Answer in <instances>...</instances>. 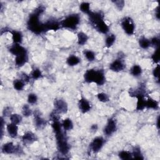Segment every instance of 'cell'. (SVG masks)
I'll return each instance as SVG.
<instances>
[{"instance_id": "1", "label": "cell", "mask_w": 160, "mask_h": 160, "mask_svg": "<svg viewBox=\"0 0 160 160\" xmlns=\"http://www.w3.org/2000/svg\"><path fill=\"white\" fill-rule=\"evenodd\" d=\"M44 11L45 7L43 6H39L30 15L27 21L28 29L36 35H39L46 31L44 23L39 20V16Z\"/></svg>"}, {"instance_id": "35", "label": "cell", "mask_w": 160, "mask_h": 160, "mask_svg": "<svg viewBox=\"0 0 160 160\" xmlns=\"http://www.w3.org/2000/svg\"><path fill=\"white\" fill-rule=\"evenodd\" d=\"M22 113L25 117H28L31 116L33 113L31 108H30L29 105L24 104L22 108Z\"/></svg>"}, {"instance_id": "23", "label": "cell", "mask_w": 160, "mask_h": 160, "mask_svg": "<svg viewBox=\"0 0 160 160\" xmlns=\"http://www.w3.org/2000/svg\"><path fill=\"white\" fill-rule=\"evenodd\" d=\"M88 40V35L83 33V32H79L78 34V43L79 45H85Z\"/></svg>"}, {"instance_id": "13", "label": "cell", "mask_w": 160, "mask_h": 160, "mask_svg": "<svg viewBox=\"0 0 160 160\" xmlns=\"http://www.w3.org/2000/svg\"><path fill=\"white\" fill-rule=\"evenodd\" d=\"M44 24H45V28L46 31H49V30L57 31L61 27L60 23H59L55 20H49L46 23H45Z\"/></svg>"}, {"instance_id": "30", "label": "cell", "mask_w": 160, "mask_h": 160, "mask_svg": "<svg viewBox=\"0 0 160 160\" xmlns=\"http://www.w3.org/2000/svg\"><path fill=\"white\" fill-rule=\"evenodd\" d=\"M13 86L17 91H21L24 87V82L22 79H16L13 82Z\"/></svg>"}, {"instance_id": "39", "label": "cell", "mask_w": 160, "mask_h": 160, "mask_svg": "<svg viewBox=\"0 0 160 160\" xmlns=\"http://www.w3.org/2000/svg\"><path fill=\"white\" fill-rule=\"evenodd\" d=\"M151 58L153 62L155 63H158L159 61V49L158 48L156 49L155 51L154 52V53L151 56Z\"/></svg>"}, {"instance_id": "19", "label": "cell", "mask_w": 160, "mask_h": 160, "mask_svg": "<svg viewBox=\"0 0 160 160\" xmlns=\"http://www.w3.org/2000/svg\"><path fill=\"white\" fill-rule=\"evenodd\" d=\"M12 35V39L15 44H21L23 41V35L21 31L13 30L9 31Z\"/></svg>"}, {"instance_id": "25", "label": "cell", "mask_w": 160, "mask_h": 160, "mask_svg": "<svg viewBox=\"0 0 160 160\" xmlns=\"http://www.w3.org/2000/svg\"><path fill=\"white\" fill-rule=\"evenodd\" d=\"M61 125L65 131H70L73 128V123L71 121V119L70 118H66L64 119Z\"/></svg>"}, {"instance_id": "7", "label": "cell", "mask_w": 160, "mask_h": 160, "mask_svg": "<svg viewBox=\"0 0 160 160\" xmlns=\"http://www.w3.org/2000/svg\"><path fill=\"white\" fill-rule=\"evenodd\" d=\"M117 124L116 120L114 118L108 119L107 124L104 128V133L106 136H111L116 131Z\"/></svg>"}, {"instance_id": "27", "label": "cell", "mask_w": 160, "mask_h": 160, "mask_svg": "<svg viewBox=\"0 0 160 160\" xmlns=\"http://www.w3.org/2000/svg\"><path fill=\"white\" fill-rule=\"evenodd\" d=\"M139 45L143 49H148L151 46L150 40L145 37H141L139 40Z\"/></svg>"}, {"instance_id": "29", "label": "cell", "mask_w": 160, "mask_h": 160, "mask_svg": "<svg viewBox=\"0 0 160 160\" xmlns=\"http://www.w3.org/2000/svg\"><path fill=\"white\" fill-rule=\"evenodd\" d=\"M116 40V36L113 34H111L106 37L105 39V45L106 47L110 48L111 47L115 42Z\"/></svg>"}, {"instance_id": "16", "label": "cell", "mask_w": 160, "mask_h": 160, "mask_svg": "<svg viewBox=\"0 0 160 160\" xmlns=\"http://www.w3.org/2000/svg\"><path fill=\"white\" fill-rule=\"evenodd\" d=\"M21 139L24 144H30L36 140V136L33 133L28 131L24 133L21 137Z\"/></svg>"}, {"instance_id": "9", "label": "cell", "mask_w": 160, "mask_h": 160, "mask_svg": "<svg viewBox=\"0 0 160 160\" xmlns=\"http://www.w3.org/2000/svg\"><path fill=\"white\" fill-rule=\"evenodd\" d=\"M104 142V139L101 136H98L94 138L92 142L90 143V149L93 152L95 153L99 152L103 146Z\"/></svg>"}, {"instance_id": "31", "label": "cell", "mask_w": 160, "mask_h": 160, "mask_svg": "<svg viewBox=\"0 0 160 160\" xmlns=\"http://www.w3.org/2000/svg\"><path fill=\"white\" fill-rule=\"evenodd\" d=\"M10 120L12 123L16 125L20 124L22 121V117L18 114H11L10 115Z\"/></svg>"}, {"instance_id": "2", "label": "cell", "mask_w": 160, "mask_h": 160, "mask_svg": "<svg viewBox=\"0 0 160 160\" xmlns=\"http://www.w3.org/2000/svg\"><path fill=\"white\" fill-rule=\"evenodd\" d=\"M52 128L55 133L56 138L57 148L59 152L63 155H67L70 150V146L68 143L67 138L62 130V125L59 120L53 121Z\"/></svg>"}, {"instance_id": "22", "label": "cell", "mask_w": 160, "mask_h": 160, "mask_svg": "<svg viewBox=\"0 0 160 160\" xmlns=\"http://www.w3.org/2000/svg\"><path fill=\"white\" fill-rule=\"evenodd\" d=\"M146 108L156 110L159 108V104L156 100L151 98H149L147 100H146Z\"/></svg>"}, {"instance_id": "45", "label": "cell", "mask_w": 160, "mask_h": 160, "mask_svg": "<svg viewBox=\"0 0 160 160\" xmlns=\"http://www.w3.org/2000/svg\"><path fill=\"white\" fill-rule=\"evenodd\" d=\"M91 130H93V131H96V130L98 129V126H97V125H92L91 127Z\"/></svg>"}, {"instance_id": "11", "label": "cell", "mask_w": 160, "mask_h": 160, "mask_svg": "<svg viewBox=\"0 0 160 160\" xmlns=\"http://www.w3.org/2000/svg\"><path fill=\"white\" fill-rule=\"evenodd\" d=\"M54 106L55 110L59 113L64 114L68 111V104L62 99L56 100L54 103Z\"/></svg>"}, {"instance_id": "43", "label": "cell", "mask_w": 160, "mask_h": 160, "mask_svg": "<svg viewBox=\"0 0 160 160\" xmlns=\"http://www.w3.org/2000/svg\"><path fill=\"white\" fill-rule=\"evenodd\" d=\"M23 76V79L22 80L24 82H26V83H28L29 82V80H30V76L28 75H26V73H23L22 75Z\"/></svg>"}, {"instance_id": "28", "label": "cell", "mask_w": 160, "mask_h": 160, "mask_svg": "<svg viewBox=\"0 0 160 160\" xmlns=\"http://www.w3.org/2000/svg\"><path fill=\"white\" fill-rule=\"evenodd\" d=\"M132 153L133 158L134 159H144L143 155L141 153V150L138 146H136V147H135L134 149H133V153Z\"/></svg>"}, {"instance_id": "12", "label": "cell", "mask_w": 160, "mask_h": 160, "mask_svg": "<svg viewBox=\"0 0 160 160\" xmlns=\"http://www.w3.org/2000/svg\"><path fill=\"white\" fill-rule=\"evenodd\" d=\"M9 51L12 55H15V56L23 54H26V53H27V50H26V49L21 45H20V44H14L12 45L9 48Z\"/></svg>"}, {"instance_id": "40", "label": "cell", "mask_w": 160, "mask_h": 160, "mask_svg": "<svg viewBox=\"0 0 160 160\" xmlns=\"http://www.w3.org/2000/svg\"><path fill=\"white\" fill-rule=\"evenodd\" d=\"M150 43H151V46L152 45L157 49L158 48L159 45V39L158 37H154L150 40Z\"/></svg>"}, {"instance_id": "44", "label": "cell", "mask_w": 160, "mask_h": 160, "mask_svg": "<svg viewBox=\"0 0 160 160\" xmlns=\"http://www.w3.org/2000/svg\"><path fill=\"white\" fill-rule=\"evenodd\" d=\"M3 115H5V116H8V115H11V111H10V108H9V107H7V108H5V109H4V110H3Z\"/></svg>"}, {"instance_id": "36", "label": "cell", "mask_w": 160, "mask_h": 160, "mask_svg": "<svg viewBox=\"0 0 160 160\" xmlns=\"http://www.w3.org/2000/svg\"><path fill=\"white\" fill-rule=\"evenodd\" d=\"M97 98L98 100L103 103H106L109 101V96L107 94L104 93H100L97 95Z\"/></svg>"}, {"instance_id": "5", "label": "cell", "mask_w": 160, "mask_h": 160, "mask_svg": "<svg viewBox=\"0 0 160 160\" xmlns=\"http://www.w3.org/2000/svg\"><path fill=\"white\" fill-rule=\"evenodd\" d=\"M121 26L127 35H133L134 34L135 26L133 20L130 17H125L121 21Z\"/></svg>"}, {"instance_id": "26", "label": "cell", "mask_w": 160, "mask_h": 160, "mask_svg": "<svg viewBox=\"0 0 160 160\" xmlns=\"http://www.w3.org/2000/svg\"><path fill=\"white\" fill-rule=\"evenodd\" d=\"M66 63L70 66H74L80 63V59L75 55H71L68 58Z\"/></svg>"}, {"instance_id": "41", "label": "cell", "mask_w": 160, "mask_h": 160, "mask_svg": "<svg viewBox=\"0 0 160 160\" xmlns=\"http://www.w3.org/2000/svg\"><path fill=\"white\" fill-rule=\"evenodd\" d=\"M113 3L115 4L116 6L120 10H122L125 5V2L123 1H115L113 2Z\"/></svg>"}, {"instance_id": "10", "label": "cell", "mask_w": 160, "mask_h": 160, "mask_svg": "<svg viewBox=\"0 0 160 160\" xmlns=\"http://www.w3.org/2000/svg\"><path fill=\"white\" fill-rule=\"evenodd\" d=\"M125 68V64L121 58L113 61L110 65V69L114 72H119Z\"/></svg>"}, {"instance_id": "4", "label": "cell", "mask_w": 160, "mask_h": 160, "mask_svg": "<svg viewBox=\"0 0 160 160\" xmlns=\"http://www.w3.org/2000/svg\"><path fill=\"white\" fill-rule=\"evenodd\" d=\"M80 22V16L78 14H71L66 16L60 22L61 27L71 30H76Z\"/></svg>"}, {"instance_id": "17", "label": "cell", "mask_w": 160, "mask_h": 160, "mask_svg": "<svg viewBox=\"0 0 160 160\" xmlns=\"http://www.w3.org/2000/svg\"><path fill=\"white\" fill-rule=\"evenodd\" d=\"M18 125L14 124L11 123L10 124H8L6 126L7 131L9 135L11 137L15 138L18 136V127L17 126Z\"/></svg>"}, {"instance_id": "37", "label": "cell", "mask_w": 160, "mask_h": 160, "mask_svg": "<svg viewBox=\"0 0 160 160\" xmlns=\"http://www.w3.org/2000/svg\"><path fill=\"white\" fill-rule=\"evenodd\" d=\"M31 76L33 79H38L42 76V71H40L39 69L36 68L33 70V71L31 72Z\"/></svg>"}, {"instance_id": "24", "label": "cell", "mask_w": 160, "mask_h": 160, "mask_svg": "<svg viewBox=\"0 0 160 160\" xmlns=\"http://www.w3.org/2000/svg\"><path fill=\"white\" fill-rule=\"evenodd\" d=\"M130 73L131 75L135 77H138L141 76L142 73V69L141 66L137 64L133 65L130 70Z\"/></svg>"}, {"instance_id": "20", "label": "cell", "mask_w": 160, "mask_h": 160, "mask_svg": "<svg viewBox=\"0 0 160 160\" xmlns=\"http://www.w3.org/2000/svg\"><path fill=\"white\" fill-rule=\"evenodd\" d=\"M95 28L101 33L107 34L109 32V26L103 21L99 23L96 26H95Z\"/></svg>"}, {"instance_id": "33", "label": "cell", "mask_w": 160, "mask_h": 160, "mask_svg": "<svg viewBox=\"0 0 160 160\" xmlns=\"http://www.w3.org/2000/svg\"><path fill=\"white\" fill-rule=\"evenodd\" d=\"M119 157L122 159L125 160V159H130L133 158L132 153L128 151H122L119 153L118 155Z\"/></svg>"}, {"instance_id": "3", "label": "cell", "mask_w": 160, "mask_h": 160, "mask_svg": "<svg viewBox=\"0 0 160 160\" xmlns=\"http://www.w3.org/2000/svg\"><path fill=\"white\" fill-rule=\"evenodd\" d=\"M84 78L86 83H95L99 86L103 85L106 81L104 73L102 70H88L85 72Z\"/></svg>"}, {"instance_id": "6", "label": "cell", "mask_w": 160, "mask_h": 160, "mask_svg": "<svg viewBox=\"0 0 160 160\" xmlns=\"http://www.w3.org/2000/svg\"><path fill=\"white\" fill-rule=\"evenodd\" d=\"M22 151L21 148L19 146H15L12 142L5 143L2 147V152L4 154H20Z\"/></svg>"}, {"instance_id": "46", "label": "cell", "mask_w": 160, "mask_h": 160, "mask_svg": "<svg viewBox=\"0 0 160 160\" xmlns=\"http://www.w3.org/2000/svg\"><path fill=\"white\" fill-rule=\"evenodd\" d=\"M158 7L157 8V10H156V14H155V15H156V18L159 20V9H158Z\"/></svg>"}, {"instance_id": "8", "label": "cell", "mask_w": 160, "mask_h": 160, "mask_svg": "<svg viewBox=\"0 0 160 160\" xmlns=\"http://www.w3.org/2000/svg\"><path fill=\"white\" fill-rule=\"evenodd\" d=\"M88 15L89 16L90 23L91 24V25L94 26V27L99 23L104 20L103 15L101 12H93L91 11Z\"/></svg>"}, {"instance_id": "15", "label": "cell", "mask_w": 160, "mask_h": 160, "mask_svg": "<svg viewBox=\"0 0 160 160\" xmlns=\"http://www.w3.org/2000/svg\"><path fill=\"white\" fill-rule=\"evenodd\" d=\"M34 119H35V125L38 129H42L46 126L45 120L40 115V113L38 111L35 112L34 114Z\"/></svg>"}, {"instance_id": "38", "label": "cell", "mask_w": 160, "mask_h": 160, "mask_svg": "<svg viewBox=\"0 0 160 160\" xmlns=\"http://www.w3.org/2000/svg\"><path fill=\"white\" fill-rule=\"evenodd\" d=\"M37 100L38 97L36 94H35V93H30V94H29L28 97V102L30 104H33L37 102Z\"/></svg>"}, {"instance_id": "21", "label": "cell", "mask_w": 160, "mask_h": 160, "mask_svg": "<svg viewBox=\"0 0 160 160\" xmlns=\"http://www.w3.org/2000/svg\"><path fill=\"white\" fill-rule=\"evenodd\" d=\"M144 96V95H138L136 97L138 100L136 105V110L138 111L143 110L146 108V100Z\"/></svg>"}, {"instance_id": "18", "label": "cell", "mask_w": 160, "mask_h": 160, "mask_svg": "<svg viewBox=\"0 0 160 160\" xmlns=\"http://www.w3.org/2000/svg\"><path fill=\"white\" fill-rule=\"evenodd\" d=\"M28 60V53L18 55L15 58V64L17 66H18V67H21V66H23L27 63Z\"/></svg>"}, {"instance_id": "34", "label": "cell", "mask_w": 160, "mask_h": 160, "mask_svg": "<svg viewBox=\"0 0 160 160\" xmlns=\"http://www.w3.org/2000/svg\"><path fill=\"white\" fill-rule=\"evenodd\" d=\"M80 10H81L83 13H86V14L88 15L90 11V5L89 3L87 2H83L80 5Z\"/></svg>"}, {"instance_id": "14", "label": "cell", "mask_w": 160, "mask_h": 160, "mask_svg": "<svg viewBox=\"0 0 160 160\" xmlns=\"http://www.w3.org/2000/svg\"><path fill=\"white\" fill-rule=\"evenodd\" d=\"M78 106L79 110L81 111L83 113H86L88 112L91 108V106L90 103L85 98H82L79 100L78 102Z\"/></svg>"}, {"instance_id": "32", "label": "cell", "mask_w": 160, "mask_h": 160, "mask_svg": "<svg viewBox=\"0 0 160 160\" xmlns=\"http://www.w3.org/2000/svg\"><path fill=\"white\" fill-rule=\"evenodd\" d=\"M83 54L89 61H94L96 57L95 53L91 50H85L83 51Z\"/></svg>"}, {"instance_id": "42", "label": "cell", "mask_w": 160, "mask_h": 160, "mask_svg": "<svg viewBox=\"0 0 160 160\" xmlns=\"http://www.w3.org/2000/svg\"><path fill=\"white\" fill-rule=\"evenodd\" d=\"M159 65H157L156 67H155V68L154 69V70H153V76H154L155 78H159Z\"/></svg>"}]
</instances>
